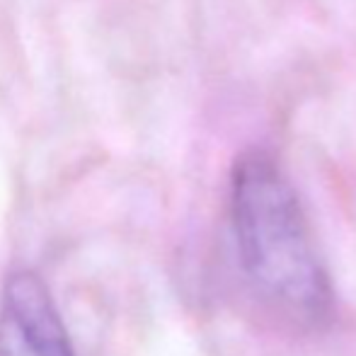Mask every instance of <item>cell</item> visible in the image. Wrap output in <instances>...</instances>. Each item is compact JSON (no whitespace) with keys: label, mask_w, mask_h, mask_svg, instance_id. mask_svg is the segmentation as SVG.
I'll use <instances>...</instances> for the list:
<instances>
[{"label":"cell","mask_w":356,"mask_h":356,"mask_svg":"<svg viewBox=\"0 0 356 356\" xmlns=\"http://www.w3.org/2000/svg\"><path fill=\"white\" fill-rule=\"evenodd\" d=\"M230 225L250 291L296 327L323 330L334 313L330 274L298 194L264 150H248L235 163Z\"/></svg>","instance_id":"cell-1"},{"label":"cell","mask_w":356,"mask_h":356,"mask_svg":"<svg viewBox=\"0 0 356 356\" xmlns=\"http://www.w3.org/2000/svg\"><path fill=\"white\" fill-rule=\"evenodd\" d=\"M0 356H75L51 291L29 269L10 274L0 293Z\"/></svg>","instance_id":"cell-2"}]
</instances>
